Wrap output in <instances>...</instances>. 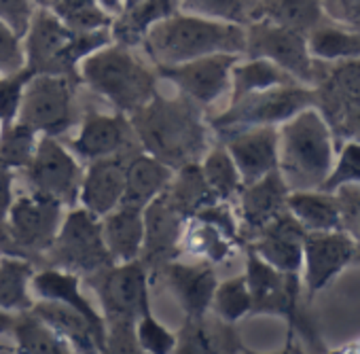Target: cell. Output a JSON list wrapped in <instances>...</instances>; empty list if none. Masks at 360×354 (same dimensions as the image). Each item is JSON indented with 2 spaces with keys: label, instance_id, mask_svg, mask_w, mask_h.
Here are the masks:
<instances>
[{
  "label": "cell",
  "instance_id": "1",
  "mask_svg": "<svg viewBox=\"0 0 360 354\" xmlns=\"http://www.w3.org/2000/svg\"><path fill=\"white\" fill-rule=\"evenodd\" d=\"M127 119L138 146L172 170L198 163L212 146L204 108L180 94L169 98L157 91Z\"/></svg>",
  "mask_w": 360,
  "mask_h": 354
},
{
  "label": "cell",
  "instance_id": "2",
  "mask_svg": "<svg viewBox=\"0 0 360 354\" xmlns=\"http://www.w3.org/2000/svg\"><path fill=\"white\" fill-rule=\"evenodd\" d=\"M87 286L98 295L106 327V352H140L136 320L150 308V274L140 259L112 263L89 276Z\"/></svg>",
  "mask_w": 360,
  "mask_h": 354
},
{
  "label": "cell",
  "instance_id": "3",
  "mask_svg": "<svg viewBox=\"0 0 360 354\" xmlns=\"http://www.w3.org/2000/svg\"><path fill=\"white\" fill-rule=\"evenodd\" d=\"M337 142L318 106L278 125V172L290 191H316L333 167Z\"/></svg>",
  "mask_w": 360,
  "mask_h": 354
},
{
  "label": "cell",
  "instance_id": "4",
  "mask_svg": "<svg viewBox=\"0 0 360 354\" xmlns=\"http://www.w3.org/2000/svg\"><path fill=\"white\" fill-rule=\"evenodd\" d=\"M155 66L180 64L212 53L244 56L246 28L176 11L155 24L142 41Z\"/></svg>",
  "mask_w": 360,
  "mask_h": 354
},
{
  "label": "cell",
  "instance_id": "5",
  "mask_svg": "<svg viewBox=\"0 0 360 354\" xmlns=\"http://www.w3.org/2000/svg\"><path fill=\"white\" fill-rule=\"evenodd\" d=\"M79 81L123 115L134 113L159 91L157 70L134 56L131 47L115 41L79 64Z\"/></svg>",
  "mask_w": 360,
  "mask_h": 354
},
{
  "label": "cell",
  "instance_id": "6",
  "mask_svg": "<svg viewBox=\"0 0 360 354\" xmlns=\"http://www.w3.org/2000/svg\"><path fill=\"white\" fill-rule=\"evenodd\" d=\"M316 104H318V96L314 87L301 83L278 85L229 102V106L223 113L208 119V125L219 136L246 127H259V125L278 127L280 123L295 117L303 108Z\"/></svg>",
  "mask_w": 360,
  "mask_h": 354
},
{
  "label": "cell",
  "instance_id": "7",
  "mask_svg": "<svg viewBox=\"0 0 360 354\" xmlns=\"http://www.w3.org/2000/svg\"><path fill=\"white\" fill-rule=\"evenodd\" d=\"M112 257L102 238V221L83 206L64 215L53 244L41 259V265H53L79 274L81 278L112 265Z\"/></svg>",
  "mask_w": 360,
  "mask_h": 354
},
{
  "label": "cell",
  "instance_id": "8",
  "mask_svg": "<svg viewBox=\"0 0 360 354\" xmlns=\"http://www.w3.org/2000/svg\"><path fill=\"white\" fill-rule=\"evenodd\" d=\"M83 165L58 136L41 134L37 153L24 170L32 191L58 200L64 208L79 206Z\"/></svg>",
  "mask_w": 360,
  "mask_h": 354
},
{
  "label": "cell",
  "instance_id": "9",
  "mask_svg": "<svg viewBox=\"0 0 360 354\" xmlns=\"http://www.w3.org/2000/svg\"><path fill=\"white\" fill-rule=\"evenodd\" d=\"M75 83L64 75H30L15 121L60 138L75 125Z\"/></svg>",
  "mask_w": 360,
  "mask_h": 354
},
{
  "label": "cell",
  "instance_id": "10",
  "mask_svg": "<svg viewBox=\"0 0 360 354\" xmlns=\"http://www.w3.org/2000/svg\"><path fill=\"white\" fill-rule=\"evenodd\" d=\"M246 58H265L286 70L301 85L314 87L316 60L309 56L307 37L269 20H255L246 26Z\"/></svg>",
  "mask_w": 360,
  "mask_h": 354
},
{
  "label": "cell",
  "instance_id": "11",
  "mask_svg": "<svg viewBox=\"0 0 360 354\" xmlns=\"http://www.w3.org/2000/svg\"><path fill=\"white\" fill-rule=\"evenodd\" d=\"M75 30L68 28L49 7H37L24 34L26 70L30 75H64L79 81V70L70 62Z\"/></svg>",
  "mask_w": 360,
  "mask_h": 354
},
{
  "label": "cell",
  "instance_id": "12",
  "mask_svg": "<svg viewBox=\"0 0 360 354\" xmlns=\"http://www.w3.org/2000/svg\"><path fill=\"white\" fill-rule=\"evenodd\" d=\"M242 56L212 53L180 64L155 66L159 81H167L176 87V94L189 98L202 108L212 106L231 89V70Z\"/></svg>",
  "mask_w": 360,
  "mask_h": 354
},
{
  "label": "cell",
  "instance_id": "13",
  "mask_svg": "<svg viewBox=\"0 0 360 354\" xmlns=\"http://www.w3.org/2000/svg\"><path fill=\"white\" fill-rule=\"evenodd\" d=\"M64 215V206L58 200L30 191L13 200L7 223L22 253L37 263V257H43L53 244Z\"/></svg>",
  "mask_w": 360,
  "mask_h": 354
},
{
  "label": "cell",
  "instance_id": "14",
  "mask_svg": "<svg viewBox=\"0 0 360 354\" xmlns=\"http://www.w3.org/2000/svg\"><path fill=\"white\" fill-rule=\"evenodd\" d=\"M244 276L252 299L250 314L284 316L290 324V335H292L299 320L297 308L301 295V274H284L276 270L248 246Z\"/></svg>",
  "mask_w": 360,
  "mask_h": 354
},
{
  "label": "cell",
  "instance_id": "15",
  "mask_svg": "<svg viewBox=\"0 0 360 354\" xmlns=\"http://www.w3.org/2000/svg\"><path fill=\"white\" fill-rule=\"evenodd\" d=\"M358 244L345 229L305 232L303 236V265L301 286L307 299H314L328 282H333L356 257Z\"/></svg>",
  "mask_w": 360,
  "mask_h": 354
},
{
  "label": "cell",
  "instance_id": "16",
  "mask_svg": "<svg viewBox=\"0 0 360 354\" xmlns=\"http://www.w3.org/2000/svg\"><path fill=\"white\" fill-rule=\"evenodd\" d=\"M136 136L127 115L123 113H98L91 110L83 117L77 136L66 142V146L77 155V159L89 163L104 157L125 155L136 151Z\"/></svg>",
  "mask_w": 360,
  "mask_h": 354
},
{
  "label": "cell",
  "instance_id": "17",
  "mask_svg": "<svg viewBox=\"0 0 360 354\" xmlns=\"http://www.w3.org/2000/svg\"><path fill=\"white\" fill-rule=\"evenodd\" d=\"M314 89L318 110L330 127L337 125L343 115L360 106V58L339 62L316 60Z\"/></svg>",
  "mask_w": 360,
  "mask_h": 354
},
{
  "label": "cell",
  "instance_id": "18",
  "mask_svg": "<svg viewBox=\"0 0 360 354\" xmlns=\"http://www.w3.org/2000/svg\"><path fill=\"white\" fill-rule=\"evenodd\" d=\"M187 217L180 215L161 194L144 208V242L140 261L148 274H159L163 265L180 257L178 240Z\"/></svg>",
  "mask_w": 360,
  "mask_h": 354
},
{
  "label": "cell",
  "instance_id": "19",
  "mask_svg": "<svg viewBox=\"0 0 360 354\" xmlns=\"http://www.w3.org/2000/svg\"><path fill=\"white\" fill-rule=\"evenodd\" d=\"M159 276L163 278L178 305L183 308L185 316L200 318L210 312L212 297L219 284L212 263L198 259H193L191 263H183L174 259L159 270Z\"/></svg>",
  "mask_w": 360,
  "mask_h": 354
},
{
  "label": "cell",
  "instance_id": "20",
  "mask_svg": "<svg viewBox=\"0 0 360 354\" xmlns=\"http://www.w3.org/2000/svg\"><path fill=\"white\" fill-rule=\"evenodd\" d=\"M221 142L229 151L238 165L242 183L250 185L265 174L278 170V127L259 125L221 136Z\"/></svg>",
  "mask_w": 360,
  "mask_h": 354
},
{
  "label": "cell",
  "instance_id": "21",
  "mask_svg": "<svg viewBox=\"0 0 360 354\" xmlns=\"http://www.w3.org/2000/svg\"><path fill=\"white\" fill-rule=\"evenodd\" d=\"M290 189L286 187L282 174L278 170L265 174L263 179L244 185L238 194V219L242 238L244 234L250 236V240L278 215L286 210V198Z\"/></svg>",
  "mask_w": 360,
  "mask_h": 354
},
{
  "label": "cell",
  "instance_id": "22",
  "mask_svg": "<svg viewBox=\"0 0 360 354\" xmlns=\"http://www.w3.org/2000/svg\"><path fill=\"white\" fill-rule=\"evenodd\" d=\"M303 236L305 229L288 210H284L274 221H269L252 240H248V246L276 270L284 274H301Z\"/></svg>",
  "mask_w": 360,
  "mask_h": 354
},
{
  "label": "cell",
  "instance_id": "23",
  "mask_svg": "<svg viewBox=\"0 0 360 354\" xmlns=\"http://www.w3.org/2000/svg\"><path fill=\"white\" fill-rule=\"evenodd\" d=\"M131 153L104 157V159H96V161L87 163V167L83 172L79 206H83L85 210H89L91 215L102 219L104 215H108L112 208H117L121 204V198L125 191L127 157Z\"/></svg>",
  "mask_w": 360,
  "mask_h": 354
},
{
  "label": "cell",
  "instance_id": "24",
  "mask_svg": "<svg viewBox=\"0 0 360 354\" xmlns=\"http://www.w3.org/2000/svg\"><path fill=\"white\" fill-rule=\"evenodd\" d=\"M30 310L37 316H41L68 343L70 352H81V354L106 352V337L79 310L49 299H34Z\"/></svg>",
  "mask_w": 360,
  "mask_h": 354
},
{
  "label": "cell",
  "instance_id": "25",
  "mask_svg": "<svg viewBox=\"0 0 360 354\" xmlns=\"http://www.w3.org/2000/svg\"><path fill=\"white\" fill-rule=\"evenodd\" d=\"M176 354H214V352H246L236 322L221 318L185 316V324L176 331Z\"/></svg>",
  "mask_w": 360,
  "mask_h": 354
},
{
  "label": "cell",
  "instance_id": "26",
  "mask_svg": "<svg viewBox=\"0 0 360 354\" xmlns=\"http://www.w3.org/2000/svg\"><path fill=\"white\" fill-rule=\"evenodd\" d=\"M30 291L37 295V299H49V301H58V303L79 310L106 337L102 312L94 308V303L83 295L79 274L62 270V267H53V265H43L41 270H34L32 280H30Z\"/></svg>",
  "mask_w": 360,
  "mask_h": 354
},
{
  "label": "cell",
  "instance_id": "27",
  "mask_svg": "<svg viewBox=\"0 0 360 354\" xmlns=\"http://www.w3.org/2000/svg\"><path fill=\"white\" fill-rule=\"evenodd\" d=\"M174 176V170L159 161L157 157L144 153L142 148L134 151L127 157L125 167V191L121 204L144 210L155 198H159Z\"/></svg>",
  "mask_w": 360,
  "mask_h": 354
},
{
  "label": "cell",
  "instance_id": "28",
  "mask_svg": "<svg viewBox=\"0 0 360 354\" xmlns=\"http://www.w3.org/2000/svg\"><path fill=\"white\" fill-rule=\"evenodd\" d=\"M100 221L104 244L115 263L140 259L144 242V210L119 204Z\"/></svg>",
  "mask_w": 360,
  "mask_h": 354
},
{
  "label": "cell",
  "instance_id": "29",
  "mask_svg": "<svg viewBox=\"0 0 360 354\" xmlns=\"http://www.w3.org/2000/svg\"><path fill=\"white\" fill-rule=\"evenodd\" d=\"M286 210L299 221L305 232H330L345 229L343 204L337 194L326 191H290L286 198Z\"/></svg>",
  "mask_w": 360,
  "mask_h": 354
},
{
  "label": "cell",
  "instance_id": "30",
  "mask_svg": "<svg viewBox=\"0 0 360 354\" xmlns=\"http://www.w3.org/2000/svg\"><path fill=\"white\" fill-rule=\"evenodd\" d=\"M176 11H180V0H138L136 5L123 9L121 15L112 20V41L125 47L142 45L148 30Z\"/></svg>",
  "mask_w": 360,
  "mask_h": 354
},
{
  "label": "cell",
  "instance_id": "31",
  "mask_svg": "<svg viewBox=\"0 0 360 354\" xmlns=\"http://www.w3.org/2000/svg\"><path fill=\"white\" fill-rule=\"evenodd\" d=\"M236 246L238 242H233L219 227L200 217H187L178 240L180 257L187 255L198 261H208L212 265L223 263L236 251Z\"/></svg>",
  "mask_w": 360,
  "mask_h": 354
},
{
  "label": "cell",
  "instance_id": "32",
  "mask_svg": "<svg viewBox=\"0 0 360 354\" xmlns=\"http://www.w3.org/2000/svg\"><path fill=\"white\" fill-rule=\"evenodd\" d=\"M163 196L180 215H185V217L195 215L200 208H204L206 204L217 200L204 179L200 161L187 163L183 167L174 170V176H172L167 189L163 191Z\"/></svg>",
  "mask_w": 360,
  "mask_h": 354
},
{
  "label": "cell",
  "instance_id": "33",
  "mask_svg": "<svg viewBox=\"0 0 360 354\" xmlns=\"http://www.w3.org/2000/svg\"><path fill=\"white\" fill-rule=\"evenodd\" d=\"M9 337L15 341V352L32 354H68V343L32 310L15 312Z\"/></svg>",
  "mask_w": 360,
  "mask_h": 354
},
{
  "label": "cell",
  "instance_id": "34",
  "mask_svg": "<svg viewBox=\"0 0 360 354\" xmlns=\"http://www.w3.org/2000/svg\"><path fill=\"white\" fill-rule=\"evenodd\" d=\"M290 83H299L295 81L286 70H282L280 66H276L274 62L265 60V58H246V60H238L233 70H231V100L244 98L248 94H257V91H265L278 85H290Z\"/></svg>",
  "mask_w": 360,
  "mask_h": 354
},
{
  "label": "cell",
  "instance_id": "35",
  "mask_svg": "<svg viewBox=\"0 0 360 354\" xmlns=\"http://www.w3.org/2000/svg\"><path fill=\"white\" fill-rule=\"evenodd\" d=\"M259 18L297 30L305 37L326 22L322 0H261Z\"/></svg>",
  "mask_w": 360,
  "mask_h": 354
},
{
  "label": "cell",
  "instance_id": "36",
  "mask_svg": "<svg viewBox=\"0 0 360 354\" xmlns=\"http://www.w3.org/2000/svg\"><path fill=\"white\" fill-rule=\"evenodd\" d=\"M37 265L22 257H3L0 261V310L24 312L34 303L30 280Z\"/></svg>",
  "mask_w": 360,
  "mask_h": 354
},
{
  "label": "cell",
  "instance_id": "37",
  "mask_svg": "<svg viewBox=\"0 0 360 354\" xmlns=\"http://www.w3.org/2000/svg\"><path fill=\"white\" fill-rule=\"evenodd\" d=\"M307 49L309 56L320 62L360 58V30L324 22L307 34Z\"/></svg>",
  "mask_w": 360,
  "mask_h": 354
},
{
  "label": "cell",
  "instance_id": "38",
  "mask_svg": "<svg viewBox=\"0 0 360 354\" xmlns=\"http://www.w3.org/2000/svg\"><path fill=\"white\" fill-rule=\"evenodd\" d=\"M200 167H202L204 179L217 200L233 202L238 198L244 183H242V176L238 172L236 161L231 159V155L223 142L212 144L204 153V157L200 159Z\"/></svg>",
  "mask_w": 360,
  "mask_h": 354
},
{
  "label": "cell",
  "instance_id": "39",
  "mask_svg": "<svg viewBox=\"0 0 360 354\" xmlns=\"http://www.w3.org/2000/svg\"><path fill=\"white\" fill-rule=\"evenodd\" d=\"M259 5L261 0H180V11L246 28L259 18Z\"/></svg>",
  "mask_w": 360,
  "mask_h": 354
},
{
  "label": "cell",
  "instance_id": "40",
  "mask_svg": "<svg viewBox=\"0 0 360 354\" xmlns=\"http://www.w3.org/2000/svg\"><path fill=\"white\" fill-rule=\"evenodd\" d=\"M41 134L22 121L0 127V163L11 170H26L37 153Z\"/></svg>",
  "mask_w": 360,
  "mask_h": 354
},
{
  "label": "cell",
  "instance_id": "41",
  "mask_svg": "<svg viewBox=\"0 0 360 354\" xmlns=\"http://www.w3.org/2000/svg\"><path fill=\"white\" fill-rule=\"evenodd\" d=\"M250 310H252V299L244 274L227 280H219L210 305V312L217 318L225 322H240L244 316L250 314Z\"/></svg>",
  "mask_w": 360,
  "mask_h": 354
},
{
  "label": "cell",
  "instance_id": "42",
  "mask_svg": "<svg viewBox=\"0 0 360 354\" xmlns=\"http://www.w3.org/2000/svg\"><path fill=\"white\" fill-rule=\"evenodd\" d=\"M49 9L72 30H98L112 24V18L98 7L96 0H51Z\"/></svg>",
  "mask_w": 360,
  "mask_h": 354
},
{
  "label": "cell",
  "instance_id": "43",
  "mask_svg": "<svg viewBox=\"0 0 360 354\" xmlns=\"http://www.w3.org/2000/svg\"><path fill=\"white\" fill-rule=\"evenodd\" d=\"M360 185V142L345 140L341 148L335 153L333 167L322 183L320 191L326 194H339L345 187Z\"/></svg>",
  "mask_w": 360,
  "mask_h": 354
},
{
  "label": "cell",
  "instance_id": "44",
  "mask_svg": "<svg viewBox=\"0 0 360 354\" xmlns=\"http://www.w3.org/2000/svg\"><path fill=\"white\" fill-rule=\"evenodd\" d=\"M136 341L140 352L172 354L176 348V333L169 331L161 320H157L150 308H146L136 320Z\"/></svg>",
  "mask_w": 360,
  "mask_h": 354
},
{
  "label": "cell",
  "instance_id": "45",
  "mask_svg": "<svg viewBox=\"0 0 360 354\" xmlns=\"http://www.w3.org/2000/svg\"><path fill=\"white\" fill-rule=\"evenodd\" d=\"M28 79L30 72L26 68L18 72L0 75V121H3V125L13 123L18 119Z\"/></svg>",
  "mask_w": 360,
  "mask_h": 354
},
{
  "label": "cell",
  "instance_id": "46",
  "mask_svg": "<svg viewBox=\"0 0 360 354\" xmlns=\"http://www.w3.org/2000/svg\"><path fill=\"white\" fill-rule=\"evenodd\" d=\"M26 66L24 37L0 20V72H18Z\"/></svg>",
  "mask_w": 360,
  "mask_h": 354
},
{
  "label": "cell",
  "instance_id": "47",
  "mask_svg": "<svg viewBox=\"0 0 360 354\" xmlns=\"http://www.w3.org/2000/svg\"><path fill=\"white\" fill-rule=\"evenodd\" d=\"M34 11V0H0V20L7 22L20 37L26 34Z\"/></svg>",
  "mask_w": 360,
  "mask_h": 354
},
{
  "label": "cell",
  "instance_id": "48",
  "mask_svg": "<svg viewBox=\"0 0 360 354\" xmlns=\"http://www.w3.org/2000/svg\"><path fill=\"white\" fill-rule=\"evenodd\" d=\"M324 13L339 26L360 30V0H322Z\"/></svg>",
  "mask_w": 360,
  "mask_h": 354
},
{
  "label": "cell",
  "instance_id": "49",
  "mask_svg": "<svg viewBox=\"0 0 360 354\" xmlns=\"http://www.w3.org/2000/svg\"><path fill=\"white\" fill-rule=\"evenodd\" d=\"M13 181H15V170L0 163V219H7L9 208L15 200Z\"/></svg>",
  "mask_w": 360,
  "mask_h": 354
},
{
  "label": "cell",
  "instance_id": "50",
  "mask_svg": "<svg viewBox=\"0 0 360 354\" xmlns=\"http://www.w3.org/2000/svg\"><path fill=\"white\" fill-rule=\"evenodd\" d=\"M335 138H345V140H356L360 142V106L349 110L347 115L341 117L337 125L330 127Z\"/></svg>",
  "mask_w": 360,
  "mask_h": 354
},
{
  "label": "cell",
  "instance_id": "51",
  "mask_svg": "<svg viewBox=\"0 0 360 354\" xmlns=\"http://www.w3.org/2000/svg\"><path fill=\"white\" fill-rule=\"evenodd\" d=\"M0 255L3 257H22V259H28L22 248L18 246L11 229H9V223L7 219H0Z\"/></svg>",
  "mask_w": 360,
  "mask_h": 354
},
{
  "label": "cell",
  "instance_id": "52",
  "mask_svg": "<svg viewBox=\"0 0 360 354\" xmlns=\"http://www.w3.org/2000/svg\"><path fill=\"white\" fill-rule=\"evenodd\" d=\"M98 3V7L108 15V18H117V15H121V11L125 9V0H96Z\"/></svg>",
  "mask_w": 360,
  "mask_h": 354
},
{
  "label": "cell",
  "instance_id": "53",
  "mask_svg": "<svg viewBox=\"0 0 360 354\" xmlns=\"http://www.w3.org/2000/svg\"><path fill=\"white\" fill-rule=\"evenodd\" d=\"M37 7H51V0H34Z\"/></svg>",
  "mask_w": 360,
  "mask_h": 354
},
{
  "label": "cell",
  "instance_id": "54",
  "mask_svg": "<svg viewBox=\"0 0 360 354\" xmlns=\"http://www.w3.org/2000/svg\"><path fill=\"white\" fill-rule=\"evenodd\" d=\"M136 3H138V0H125V9L131 7V5H136Z\"/></svg>",
  "mask_w": 360,
  "mask_h": 354
},
{
  "label": "cell",
  "instance_id": "55",
  "mask_svg": "<svg viewBox=\"0 0 360 354\" xmlns=\"http://www.w3.org/2000/svg\"><path fill=\"white\" fill-rule=\"evenodd\" d=\"M0 127H3V121H0Z\"/></svg>",
  "mask_w": 360,
  "mask_h": 354
}]
</instances>
